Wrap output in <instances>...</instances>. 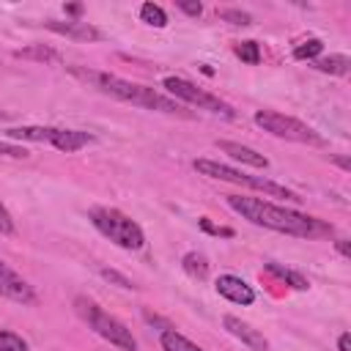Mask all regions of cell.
Masks as SVG:
<instances>
[{
  "label": "cell",
  "mask_w": 351,
  "mask_h": 351,
  "mask_svg": "<svg viewBox=\"0 0 351 351\" xmlns=\"http://www.w3.org/2000/svg\"><path fill=\"white\" fill-rule=\"evenodd\" d=\"M225 203L241 214L247 222L274 230V233H285L293 239H326L335 233V228L326 219H318L313 214H302L296 208H285L261 197H250V195H228Z\"/></svg>",
  "instance_id": "cell-1"
},
{
  "label": "cell",
  "mask_w": 351,
  "mask_h": 351,
  "mask_svg": "<svg viewBox=\"0 0 351 351\" xmlns=\"http://www.w3.org/2000/svg\"><path fill=\"white\" fill-rule=\"evenodd\" d=\"M69 71L82 80L88 88L115 99V101H123V104H134V107H143V110H154V112H165V115H181V118H192L189 110H184L181 101L170 99L167 93H159L148 85H140V82H132V80H123L118 74H110V71H96V69H85V66H69Z\"/></svg>",
  "instance_id": "cell-2"
},
{
  "label": "cell",
  "mask_w": 351,
  "mask_h": 351,
  "mask_svg": "<svg viewBox=\"0 0 351 351\" xmlns=\"http://www.w3.org/2000/svg\"><path fill=\"white\" fill-rule=\"evenodd\" d=\"M88 219H90V225H93L104 239H110V241H112L115 247H121V250L137 252V250H143V244H145L143 228H140L129 214H123L121 208H112V206H93V208H88Z\"/></svg>",
  "instance_id": "cell-3"
},
{
  "label": "cell",
  "mask_w": 351,
  "mask_h": 351,
  "mask_svg": "<svg viewBox=\"0 0 351 351\" xmlns=\"http://www.w3.org/2000/svg\"><path fill=\"white\" fill-rule=\"evenodd\" d=\"M74 313L88 324V329H93L101 340H107L110 346L121 348V351H137V340L132 335V329L118 321L115 315H110L107 310H101L93 299L88 296H77L74 299Z\"/></svg>",
  "instance_id": "cell-4"
},
{
  "label": "cell",
  "mask_w": 351,
  "mask_h": 351,
  "mask_svg": "<svg viewBox=\"0 0 351 351\" xmlns=\"http://www.w3.org/2000/svg\"><path fill=\"white\" fill-rule=\"evenodd\" d=\"M192 167H195L200 176H206V178H217V181H228V184L250 186V189H255V192H263L266 197H285V200H291V203H299V200H302L296 192L285 189V186L277 184V181H269V178H263V176L241 173V170L228 167V165H219V162H214V159H195Z\"/></svg>",
  "instance_id": "cell-5"
},
{
  "label": "cell",
  "mask_w": 351,
  "mask_h": 351,
  "mask_svg": "<svg viewBox=\"0 0 351 351\" xmlns=\"http://www.w3.org/2000/svg\"><path fill=\"white\" fill-rule=\"evenodd\" d=\"M162 88H165V90L170 93V99H176V101L192 104V107H197V110H206V112H214V115H222V118H236V110H233L228 101H222L219 96H214V93L197 88L195 82H189V80H184V77L170 74V77L162 80Z\"/></svg>",
  "instance_id": "cell-6"
},
{
  "label": "cell",
  "mask_w": 351,
  "mask_h": 351,
  "mask_svg": "<svg viewBox=\"0 0 351 351\" xmlns=\"http://www.w3.org/2000/svg\"><path fill=\"white\" fill-rule=\"evenodd\" d=\"M255 123H258L263 132H269V134H274V137H280V140L307 143V145H324V137H321L313 126L302 123L299 118L274 112V110H258V112H255Z\"/></svg>",
  "instance_id": "cell-7"
},
{
  "label": "cell",
  "mask_w": 351,
  "mask_h": 351,
  "mask_svg": "<svg viewBox=\"0 0 351 351\" xmlns=\"http://www.w3.org/2000/svg\"><path fill=\"white\" fill-rule=\"evenodd\" d=\"M0 296L16 304H25V307H33L38 302V293L33 291V285L22 274H16L5 261H0Z\"/></svg>",
  "instance_id": "cell-8"
},
{
  "label": "cell",
  "mask_w": 351,
  "mask_h": 351,
  "mask_svg": "<svg viewBox=\"0 0 351 351\" xmlns=\"http://www.w3.org/2000/svg\"><path fill=\"white\" fill-rule=\"evenodd\" d=\"M214 288H217V293H219L222 299H228V302H233V304L250 307V304L255 302V291H252V285L244 282V280L236 277V274H219L217 282H214Z\"/></svg>",
  "instance_id": "cell-9"
},
{
  "label": "cell",
  "mask_w": 351,
  "mask_h": 351,
  "mask_svg": "<svg viewBox=\"0 0 351 351\" xmlns=\"http://www.w3.org/2000/svg\"><path fill=\"white\" fill-rule=\"evenodd\" d=\"M44 27L52 30V33H58V36L74 38V41H101V38H104V33H101L99 27H93L90 22H80V19H66V22L47 19Z\"/></svg>",
  "instance_id": "cell-10"
},
{
  "label": "cell",
  "mask_w": 351,
  "mask_h": 351,
  "mask_svg": "<svg viewBox=\"0 0 351 351\" xmlns=\"http://www.w3.org/2000/svg\"><path fill=\"white\" fill-rule=\"evenodd\" d=\"M222 326H225L236 340H241L250 351H271L269 340H266L255 326H250L247 321H241V318H236V315H225V318H222Z\"/></svg>",
  "instance_id": "cell-11"
},
{
  "label": "cell",
  "mask_w": 351,
  "mask_h": 351,
  "mask_svg": "<svg viewBox=\"0 0 351 351\" xmlns=\"http://www.w3.org/2000/svg\"><path fill=\"white\" fill-rule=\"evenodd\" d=\"M88 143H93V134L82 132V129H58L52 126V137H49V145L63 151V154H74L80 148H85Z\"/></svg>",
  "instance_id": "cell-12"
},
{
  "label": "cell",
  "mask_w": 351,
  "mask_h": 351,
  "mask_svg": "<svg viewBox=\"0 0 351 351\" xmlns=\"http://www.w3.org/2000/svg\"><path fill=\"white\" fill-rule=\"evenodd\" d=\"M217 148L222 154H228L230 159L241 162V165H250V167H258V170L269 167V159L263 154H258L255 148H250V145H241V143H233V140H217Z\"/></svg>",
  "instance_id": "cell-13"
},
{
  "label": "cell",
  "mask_w": 351,
  "mask_h": 351,
  "mask_svg": "<svg viewBox=\"0 0 351 351\" xmlns=\"http://www.w3.org/2000/svg\"><path fill=\"white\" fill-rule=\"evenodd\" d=\"M8 140H27V143H49L52 126H11L3 132Z\"/></svg>",
  "instance_id": "cell-14"
},
{
  "label": "cell",
  "mask_w": 351,
  "mask_h": 351,
  "mask_svg": "<svg viewBox=\"0 0 351 351\" xmlns=\"http://www.w3.org/2000/svg\"><path fill=\"white\" fill-rule=\"evenodd\" d=\"M348 55H329V58H315L313 60V69L321 71V74H335V77H346L348 74Z\"/></svg>",
  "instance_id": "cell-15"
},
{
  "label": "cell",
  "mask_w": 351,
  "mask_h": 351,
  "mask_svg": "<svg viewBox=\"0 0 351 351\" xmlns=\"http://www.w3.org/2000/svg\"><path fill=\"white\" fill-rule=\"evenodd\" d=\"M159 343H162V348L165 351H203L200 346H195L189 337H184L178 329H162V335H159Z\"/></svg>",
  "instance_id": "cell-16"
},
{
  "label": "cell",
  "mask_w": 351,
  "mask_h": 351,
  "mask_svg": "<svg viewBox=\"0 0 351 351\" xmlns=\"http://www.w3.org/2000/svg\"><path fill=\"white\" fill-rule=\"evenodd\" d=\"M181 269H184L192 280H206V277H208V261H206V255H200V252H195V250L181 258Z\"/></svg>",
  "instance_id": "cell-17"
},
{
  "label": "cell",
  "mask_w": 351,
  "mask_h": 351,
  "mask_svg": "<svg viewBox=\"0 0 351 351\" xmlns=\"http://www.w3.org/2000/svg\"><path fill=\"white\" fill-rule=\"evenodd\" d=\"M14 55L16 58H25V60H38V63H58L60 60V55L52 47H44V44H30L25 49H16Z\"/></svg>",
  "instance_id": "cell-18"
},
{
  "label": "cell",
  "mask_w": 351,
  "mask_h": 351,
  "mask_svg": "<svg viewBox=\"0 0 351 351\" xmlns=\"http://www.w3.org/2000/svg\"><path fill=\"white\" fill-rule=\"evenodd\" d=\"M266 271L269 274H274V277H280L282 282H291L296 291H307L310 288V282L299 274V271H291V269H282V266H277V263H266Z\"/></svg>",
  "instance_id": "cell-19"
},
{
  "label": "cell",
  "mask_w": 351,
  "mask_h": 351,
  "mask_svg": "<svg viewBox=\"0 0 351 351\" xmlns=\"http://www.w3.org/2000/svg\"><path fill=\"white\" fill-rule=\"evenodd\" d=\"M140 19H143L145 25H151V27H167V14H165V8L156 5V3H143V5H140Z\"/></svg>",
  "instance_id": "cell-20"
},
{
  "label": "cell",
  "mask_w": 351,
  "mask_h": 351,
  "mask_svg": "<svg viewBox=\"0 0 351 351\" xmlns=\"http://www.w3.org/2000/svg\"><path fill=\"white\" fill-rule=\"evenodd\" d=\"M0 351H30V346L14 329H0Z\"/></svg>",
  "instance_id": "cell-21"
},
{
  "label": "cell",
  "mask_w": 351,
  "mask_h": 351,
  "mask_svg": "<svg viewBox=\"0 0 351 351\" xmlns=\"http://www.w3.org/2000/svg\"><path fill=\"white\" fill-rule=\"evenodd\" d=\"M233 52H236L244 63H250V66L261 63V44H258V41H239V44L233 47Z\"/></svg>",
  "instance_id": "cell-22"
},
{
  "label": "cell",
  "mask_w": 351,
  "mask_h": 351,
  "mask_svg": "<svg viewBox=\"0 0 351 351\" xmlns=\"http://www.w3.org/2000/svg\"><path fill=\"white\" fill-rule=\"evenodd\" d=\"M321 49H324L321 38H307V41H302V44L293 49V58H296V60H315V58L321 55Z\"/></svg>",
  "instance_id": "cell-23"
},
{
  "label": "cell",
  "mask_w": 351,
  "mask_h": 351,
  "mask_svg": "<svg viewBox=\"0 0 351 351\" xmlns=\"http://www.w3.org/2000/svg\"><path fill=\"white\" fill-rule=\"evenodd\" d=\"M99 274H101L107 282H112V285H118V288H123V291H137V288H140L134 280H129L126 274H121V271H115V269H99Z\"/></svg>",
  "instance_id": "cell-24"
},
{
  "label": "cell",
  "mask_w": 351,
  "mask_h": 351,
  "mask_svg": "<svg viewBox=\"0 0 351 351\" xmlns=\"http://www.w3.org/2000/svg\"><path fill=\"white\" fill-rule=\"evenodd\" d=\"M217 14H219V19L230 22V25H252V16L241 8H219Z\"/></svg>",
  "instance_id": "cell-25"
},
{
  "label": "cell",
  "mask_w": 351,
  "mask_h": 351,
  "mask_svg": "<svg viewBox=\"0 0 351 351\" xmlns=\"http://www.w3.org/2000/svg\"><path fill=\"white\" fill-rule=\"evenodd\" d=\"M0 156H8V159H27L30 154H27V148H22V145H11V143L0 140Z\"/></svg>",
  "instance_id": "cell-26"
},
{
  "label": "cell",
  "mask_w": 351,
  "mask_h": 351,
  "mask_svg": "<svg viewBox=\"0 0 351 351\" xmlns=\"http://www.w3.org/2000/svg\"><path fill=\"white\" fill-rule=\"evenodd\" d=\"M16 228H14V219H11V214H8V208L0 203V233L3 236H11Z\"/></svg>",
  "instance_id": "cell-27"
},
{
  "label": "cell",
  "mask_w": 351,
  "mask_h": 351,
  "mask_svg": "<svg viewBox=\"0 0 351 351\" xmlns=\"http://www.w3.org/2000/svg\"><path fill=\"white\" fill-rule=\"evenodd\" d=\"M176 8H178V11H184L186 16H195V19L203 14V5H200V3H189V0H178V3H176Z\"/></svg>",
  "instance_id": "cell-28"
},
{
  "label": "cell",
  "mask_w": 351,
  "mask_h": 351,
  "mask_svg": "<svg viewBox=\"0 0 351 351\" xmlns=\"http://www.w3.org/2000/svg\"><path fill=\"white\" fill-rule=\"evenodd\" d=\"M200 228H203V230H208V233H214V236H225V239H230V236H233V230H230V228H217V225H211V219H208V217H200Z\"/></svg>",
  "instance_id": "cell-29"
},
{
  "label": "cell",
  "mask_w": 351,
  "mask_h": 351,
  "mask_svg": "<svg viewBox=\"0 0 351 351\" xmlns=\"http://www.w3.org/2000/svg\"><path fill=\"white\" fill-rule=\"evenodd\" d=\"M337 351H351V335L348 332H343L337 337Z\"/></svg>",
  "instance_id": "cell-30"
},
{
  "label": "cell",
  "mask_w": 351,
  "mask_h": 351,
  "mask_svg": "<svg viewBox=\"0 0 351 351\" xmlns=\"http://www.w3.org/2000/svg\"><path fill=\"white\" fill-rule=\"evenodd\" d=\"M63 11H66L69 16H80V14H82V5H80V3H69V5H63Z\"/></svg>",
  "instance_id": "cell-31"
},
{
  "label": "cell",
  "mask_w": 351,
  "mask_h": 351,
  "mask_svg": "<svg viewBox=\"0 0 351 351\" xmlns=\"http://www.w3.org/2000/svg\"><path fill=\"white\" fill-rule=\"evenodd\" d=\"M335 247H337V252H340L343 258H348V239H337Z\"/></svg>",
  "instance_id": "cell-32"
},
{
  "label": "cell",
  "mask_w": 351,
  "mask_h": 351,
  "mask_svg": "<svg viewBox=\"0 0 351 351\" xmlns=\"http://www.w3.org/2000/svg\"><path fill=\"white\" fill-rule=\"evenodd\" d=\"M5 118H8V112H5V110H0V121H5Z\"/></svg>",
  "instance_id": "cell-33"
}]
</instances>
